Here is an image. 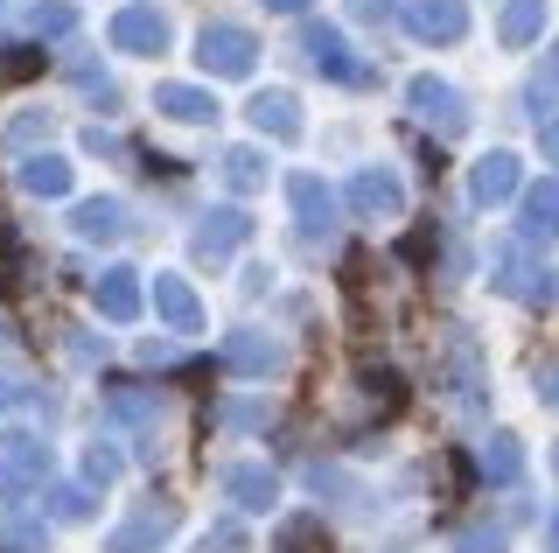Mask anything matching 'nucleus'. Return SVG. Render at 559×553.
<instances>
[{
  "label": "nucleus",
  "instance_id": "obj_1",
  "mask_svg": "<svg viewBox=\"0 0 559 553\" xmlns=\"http://www.w3.org/2000/svg\"><path fill=\"white\" fill-rule=\"evenodd\" d=\"M49 476V442L35 427H8L0 435V497H28Z\"/></svg>",
  "mask_w": 559,
  "mask_h": 553
},
{
  "label": "nucleus",
  "instance_id": "obj_2",
  "mask_svg": "<svg viewBox=\"0 0 559 553\" xmlns=\"http://www.w3.org/2000/svg\"><path fill=\"white\" fill-rule=\"evenodd\" d=\"M197 63H203L210 78H252V63H259L252 28H238V22H210L203 36H197Z\"/></svg>",
  "mask_w": 559,
  "mask_h": 553
},
{
  "label": "nucleus",
  "instance_id": "obj_3",
  "mask_svg": "<svg viewBox=\"0 0 559 553\" xmlns=\"http://www.w3.org/2000/svg\"><path fill=\"white\" fill-rule=\"evenodd\" d=\"M217 491L245 511H273L280 505V476L266 462H217Z\"/></svg>",
  "mask_w": 559,
  "mask_h": 553
},
{
  "label": "nucleus",
  "instance_id": "obj_4",
  "mask_svg": "<svg viewBox=\"0 0 559 553\" xmlns=\"http://www.w3.org/2000/svg\"><path fill=\"white\" fill-rule=\"evenodd\" d=\"M343 197H349L357 217H399V211H406V183H399L392 168H357Z\"/></svg>",
  "mask_w": 559,
  "mask_h": 553
},
{
  "label": "nucleus",
  "instance_id": "obj_5",
  "mask_svg": "<svg viewBox=\"0 0 559 553\" xmlns=\"http://www.w3.org/2000/svg\"><path fill=\"white\" fill-rule=\"evenodd\" d=\"M162 119H175V127H210L217 119V92H203V84H175V78H162L154 84V98H147Z\"/></svg>",
  "mask_w": 559,
  "mask_h": 553
},
{
  "label": "nucleus",
  "instance_id": "obj_6",
  "mask_svg": "<svg viewBox=\"0 0 559 553\" xmlns=\"http://www.w3.org/2000/svg\"><path fill=\"white\" fill-rule=\"evenodd\" d=\"M406 28L419 43H462L468 36V8L462 0H406Z\"/></svg>",
  "mask_w": 559,
  "mask_h": 553
},
{
  "label": "nucleus",
  "instance_id": "obj_7",
  "mask_svg": "<svg viewBox=\"0 0 559 553\" xmlns=\"http://www.w3.org/2000/svg\"><path fill=\"white\" fill-rule=\"evenodd\" d=\"M168 532H175V505H140L127 526L105 532V553H147V546H162Z\"/></svg>",
  "mask_w": 559,
  "mask_h": 553
},
{
  "label": "nucleus",
  "instance_id": "obj_8",
  "mask_svg": "<svg viewBox=\"0 0 559 553\" xmlns=\"http://www.w3.org/2000/svg\"><path fill=\"white\" fill-rule=\"evenodd\" d=\"M105 36H112V49H127V57H154V49H168V22L154 8H119Z\"/></svg>",
  "mask_w": 559,
  "mask_h": 553
},
{
  "label": "nucleus",
  "instance_id": "obj_9",
  "mask_svg": "<svg viewBox=\"0 0 559 553\" xmlns=\"http://www.w3.org/2000/svg\"><path fill=\"white\" fill-rule=\"evenodd\" d=\"M154 316L168 322V330H203V302H197V287L182 281V273H154Z\"/></svg>",
  "mask_w": 559,
  "mask_h": 553
},
{
  "label": "nucleus",
  "instance_id": "obj_10",
  "mask_svg": "<svg viewBox=\"0 0 559 553\" xmlns=\"http://www.w3.org/2000/svg\"><path fill=\"white\" fill-rule=\"evenodd\" d=\"M301 49H308V63H314V71H322V78H336V84H357V78H364V63L349 57L343 28H329V22H314Z\"/></svg>",
  "mask_w": 559,
  "mask_h": 553
},
{
  "label": "nucleus",
  "instance_id": "obj_11",
  "mask_svg": "<svg viewBox=\"0 0 559 553\" xmlns=\"http://www.w3.org/2000/svg\"><path fill=\"white\" fill-rule=\"evenodd\" d=\"M92 302H98V316H105V322H133L147 295H140V273H133V267H112V273H98Z\"/></svg>",
  "mask_w": 559,
  "mask_h": 553
},
{
  "label": "nucleus",
  "instance_id": "obj_12",
  "mask_svg": "<svg viewBox=\"0 0 559 553\" xmlns=\"http://www.w3.org/2000/svg\"><path fill=\"white\" fill-rule=\"evenodd\" d=\"M245 238H252V217H245V211H210L197 224V252L210 259V267H217V259H231Z\"/></svg>",
  "mask_w": 559,
  "mask_h": 553
},
{
  "label": "nucleus",
  "instance_id": "obj_13",
  "mask_svg": "<svg viewBox=\"0 0 559 553\" xmlns=\"http://www.w3.org/2000/svg\"><path fill=\"white\" fill-rule=\"evenodd\" d=\"M468 197H476V203H503V197H518V154L489 148L483 162L468 168Z\"/></svg>",
  "mask_w": 559,
  "mask_h": 553
},
{
  "label": "nucleus",
  "instance_id": "obj_14",
  "mask_svg": "<svg viewBox=\"0 0 559 553\" xmlns=\"http://www.w3.org/2000/svg\"><path fill=\"white\" fill-rule=\"evenodd\" d=\"M406 98H413V113L433 119L441 133H462V106H454V84H448V78H413Z\"/></svg>",
  "mask_w": 559,
  "mask_h": 553
},
{
  "label": "nucleus",
  "instance_id": "obj_15",
  "mask_svg": "<svg viewBox=\"0 0 559 553\" xmlns=\"http://www.w3.org/2000/svg\"><path fill=\"white\" fill-rule=\"evenodd\" d=\"M70 232H78V238H98V246H112V238H127V203H119V197H84L78 217H70Z\"/></svg>",
  "mask_w": 559,
  "mask_h": 553
},
{
  "label": "nucleus",
  "instance_id": "obj_16",
  "mask_svg": "<svg viewBox=\"0 0 559 553\" xmlns=\"http://www.w3.org/2000/svg\"><path fill=\"white\" fill-rule=\"evenodd\" d=\"M287 197H294V211H301L308 232H329V217H336V197H329V183L322 176H287Z\"/></svg>",
  "mask_w": 559,
  "mask_h": 553
},
{
  "label": "nucleus",
  "instance_id": "obj_17",
  "mask_svg": "<svg viewBox=\"0 0 559 553\" xmlns=\"http://www.w3.org/2000/svg\"><path fill=\"white\" fill-rule=\"evenodd\" d=\"M224 365L231 372H280V343L273 337H259V330H238V337H224Z\"/></svg>",
  "mask_w": 559,
  "mask_h": 553
},
{
  "label": "nucleus",
  "instance_id": "obj_18",
  "mask_svg": "<svg viewBox=\"0 0 559 553\" xmlns=\"http://www.w3.org/2000/svg\"><path fill=\"white\" fill-rule=\"evenodd\" d=\"M245 113H252V133H273V141H294V133H301V113H294L287 92H259Z\"/></svg>",
  "mask_w": 559,
  "mask_h": 553
},
{
  "label": "nucleus",
  "instance_id": "obj_19",
  "mask_svg": "<svg viewBox=\"0 0 559 553\" xmlns=\"http://www.w3.org/2000/svg\"><path fill=\"white\" fill-rule=\"evenodd\" d=\"M546 28V0H511V8L497 14V36H503V49H524Z\"/></svg>",
  "mask_w": 559,
  "mask_h": 553
},
{
  "label": "nucleus",
  "instance_id": "obj_20",
  "mask_svg": "<svg viewBox=\"0 0 559 553\" xmlns=\"http://www.w3.org/2000/svg\"><path fill=\"white\" fill-rule=\"evenodd\" d=\"M476 462H483L489 483H518V476H524V448H518V435H489V442L476 448Z\"/></svg>",
  "mask_w": 559,
  "mask_h": 553
},
{
  "label": "nucleus",
  "instance_id": "obj_21",
  "mask_svg": "<svg viewBox=\"0 0 559 553\" xmlns=\"http://www.w3.org/2000/svg\"><path fill=\"white\" fill-rule=\"evenodd\" d=\"M22 189H28V197H70V162H57V154H28V162H22Z\"/></svg>",
  "mask_w": 559,
  "mask_h": 553
},
{
  "label": "nucleus",
  "instance_id": "obj_22",
  "mask_svg": "<svg viewBox=\"0 0 559 553\" xmlns=\"http://www.w3.org/2000/svg\"><path fill=\"white\" fill-rule=\"evenodd\" d=\"M524 232H532V238H559V183L524 189Z\"/></svg>",
  "mask_w": 559,
  "mask_h": 553
},
{
  "label": "nucleus",
  "instance_id": "obj_23",
  "mask_svg": "<svg viewBox=\"0 0 559 553\" xmlns=\"http://www.w3.org/2000/svg\"><path fill=\"white\" fill-rule=\"evenodd\" d=\"M224 189H238V197L266 189V154H259V148H231V154H224Z\"/></svg>",
  "mask_w": 559,
  "mask_h": 553
},
{
  "label": "nucleus",
  "instance_id": "obj_24",
  "mask_svg": "<svg viewBox=\"0 0 559 553\" xmlns=\"http://www.w3.org/2000/svg\"><path fill=\"white\" fill-rule=\"evenodd\" d=\"M497 287H503V295H538V281H532V259H524L518 246H497Z\"/></svg>",
  "mask_w": 559,
  "mask_h": 553
},
{
  "label": "nucleus",
  "instance_id": "obj_25",
  "mask_svg": "<svg viewBox=\"0 0 559 553\" xmlns=\"http://www.w3.org/2000/svg\"><path fill=\"white\" fill-rule=\"evenodd\" d=\"M28 28H35V36H70V28H78V8H70V0H35Z\"/></svg>",
  "mask_w": 559,
  "mask_h": 553
},
{
  "label": "nucleus",
  "instance_id": "obj_26",
  "mask_svg": "<svg viewBox=\"0 0 559 553\" xmlns=\"http://www.w3.org/2000/svg\"><path fill=\"white\" fill-rule=\"evenodd\" d=\"M197 553H252V532H245V526H231V518H224V526H203Z\"/></svg>",
  "mask_w": 559,
  "mask_h": 553
},
{
  "label": "nucleus",
  "instance_id": "obj_27",
  "mask_svg": "<svg viewBox=\"0 0 559 553\" xmlns=\"http://www.w3.org/2000/svg\"><path fill=\"white\" fill-rule=\"evenodd\" d=\"M49 511L57 518H92V497H84L78 483H57V491H49Z\"/></svg>",
  "mask_w": 559,
  "mask_h": 553
},
{
  "label": "nucleus",
  "instance_id": "obj_28",
  "mask_svg": "<svg viewBox=\"0 0 559 553\" xmlns=\"http://www.w3.org/2000/svg\"><path fill=\"white\" fill-rule=\"evenodd\" d=\"M84 476H92V483H112V476H119V448L92 442V448H84Z\"/></svg>",
  "mask_w": 559,
  "mask_h": 553
},
{
  "label": "nucleus",
  "instance_id": "obj_29",
  "mask_svg": "<svg viewBox=\"0 0 559 553\" xmlns=\"http://www.w3.org/2000/svg\"><path fill=\"white\" fill-rule=\"evenodd\" d=\"M35 133H49V113H22V119H8V148H28Z\"/></svg>",
  "mask_w": 559,
  "mask_h": 553
},
{
  "label": "nucleus",
  "instance_id": "obj_30",
  "mask_svg": "<svg viewBox=\"0 0 559 553\" xmlns=\"http://www.w3.org/2000/svg\"><path fill=\"white\" fill-rule=\"evenodd\" d=\"M454 546H462V553H503V526H476V532H462Z\"/></svg>",
  "mask_w": 559,
  "mask_h": 553
},
{
  "label": "nucleus",
  "instance_id": "obj_31",
  "mask_svg": "<svg viewBox=\"0 0 559 553\" xmlns=\"http://www.w3.org/2000/svg\"><path fill=\"white\" fill-rule=\"evenodd\" d=\"M538 148H546V162H559V119H538Z\"/></svg>",
  "mask_w": 559,
  "mask_h": 553
},
{
  "label": "nucleus",
  "instance_id": "obj_32",
  "mask_svg": "<svg viewBox=\"0 0 559 553\" xmlns=\"http://www.w3.org/2000/svg\"><path fill=\"white\" fill-rule=\"evenodd\" d=\"M538 400H552V407H559V365H552V372H538Z\"/></svg>",
  "mask_w": 559,
  "mask_h": 553
},
{
  "label": "nucleus",
  "instance_id": "obj_33",
  "mask_svg": "<svg viewBox=\"0 0 559 553\" xmlns=\"http://www.w3.org/2000/svg\"><path fill=\"white\" fill-rule=\"evenodd\" d=\"M259 8H273V14H301L308 0H259Z\"/></svg>",
  "mask_w": 559,
  "mask_h": 553
},
{
  "label": "nucleus",
  "instance_id": "obj_34",
  "mask_svg": "<svg viewBox=\"0 0 559 553\" xmlns=\"http://www.w3.org/2000/svg\"><path fill=\"white\" fill-rule=\"evenodd\" d=\"M546 546H552V553H559V518H552V532H546Z\"/></svg>",
  "mask_w": 559,
  "mask_h": 553
},
{
  "label": "nucleus",
  "instance_id": "obj_35",
  "mask_svg": "<svg viewBox=\"0 0 559 553\" xmlns=\"http://www.w3.org/2000/svg\"><path fill=\"white\" fill-rule=\"evenodd\" d=\"M546 71H552V78H559V43H552V57H546Z\"/></svg>",
  "mask_w": 559,
  "mask_h": 553
},
{
  "label": "nucleus",
  "instance_id": "obj_36",
  "mask_svg": "<svg viewBox=\"0 0 559 553\" xmlns=\"http://www.w3.org/2000/svg\"><path fill=\"white\" fill-rule=\"evenodd\" d=\"M552 476H559V442H552Z\"/></svg>",
  "mask_w": 559,
  "mask_h": 553
}]
</instances>
